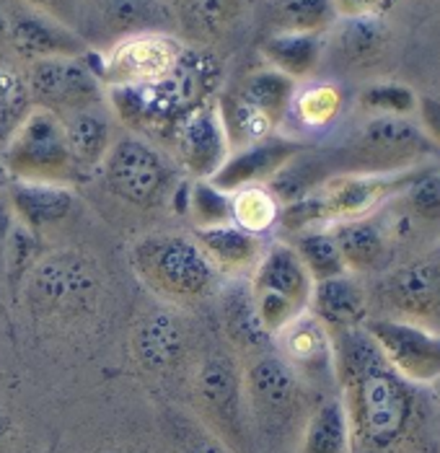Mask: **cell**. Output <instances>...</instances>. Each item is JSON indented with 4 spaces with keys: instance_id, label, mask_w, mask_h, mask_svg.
Returning a JSON list of instances; mask_svg holds the SVG:
<instances>
[{
    "instance_id": "cell-1",
    "label": "cell",
    "mask_w": 440,
    "mask_h": 453,
    "mask_svg": "<svg viewBox=\"0 0 440 453\" xmlns=\"http://www.w3.org/2000/svg\"><path fill=\"white\" fill-rule=\"evenodd\" d=\"M332 345L352 441L373 451H389L409 427L414 412L412 388L381 357L363 326L332 334Z\"/></svg>"
},
{
    "instance_id": "cell-2",
    "label": "cell",
    "mask_w": 440,
    "mask_h": 453,
    "mask_svg": "<svg viewBox=\"0 0 440 453\" xmlns=\"http://www.w3.org/2000/svg\"><path fill=\"white\" fill-rule=\"evenodd\" d=\"M220 83V65L212 55L184 47L176 68L156 83L109 86L106 104L112 114L140 138L166 140L169 130L195 106L212 99Z\"/></svg>"
},
{
    "instance_id": "cell-3",
    "label": "cell",
    "mask_w": 440,
    "mask_h": 453,
    "mask_svg": "<svg viewBox=\"0 0 440 453\" xmlns=\"http://www.w3.org/2000/svg\"><path fill=\"white\" fill-rule=\"evenodd\" d=\"M137 280L171 306H197L215 293L220 273L195 236L148 234L130 249Z\"/></svg>"
},
{
    "instance_id": "cell-4",
    "label": "cell",
    "mask_w": 440,
    "mask_h": 453,
    "mask_svg": "<svg viewBox=\"0 0 440 453\" xmlns=\"http://www.w3.org/2000/svg\"><path fill=\"white\" fill-rule=\"evenodd\" d=\"M99 267L81 249L44 251L24 280V301L39 319H73L89 314L99 301Z\"/></svg>"
},
{
    "instance_id": "cell-5",
    "label": "cell",
    "mask_w": 440,
    "mask_h": 453,
    "mask_svg": "<svg viewBox=\"0 0 440 453\" xmlns=\"http://www.w3.org/2000/svg\"><path fill=\"white\" fill-rule=\"evenodd\" d=\"M192 402L197 419L231 451H251V422L243 373L231 355L212 352L197 365L192 381Z\"/></svg>"
},
{
    "instance_id": "cell-6",
    "label": "cell",
    "mask_w": 440,
    "mask_h": 453,
    "mask_svg": "<svg viewBox=\"0 0 440 453\" xmlns=\"http://www.w3.org/2000/svg\"><path fill=\"white\" fill-rule=\"evenodd\" d=\"M3 169L21 181L70 184L78 174L70 158L63 119L35 106L3 145Z\"/></svg>"
},
{
    "instance_id": "cell-7",
    "label": "cell",
    "mask_w": 440,
    "mask_h": 453,
    "mask_svg": "<svg viewBox=\"0 0 440 453\" xmlns=\"http://www.w3.org/2000/svg\"><path fill=\"white\" fill-rule=\"evenodd\" d=\"M99 169L112 195L143 210L158 208L176 187L171 161L151 140L133 133L114 138Z\"/></svg>"
},
{
    "instance_id": "cell-8",
    "label": "cell",
    "mask_w": 440,
    "mask_h": 453,
    "mask_svg": "<svg viewBox=\"0 0 440 453\" xmlns=\"http://www.w3.org/2000/svg\"><path fill=\"white\" fill-rule=\"evenodd\" d=\"M381 357L406 384L433 386L440 379V332L409 319L373 316L363 321Z\"/></svg>"
},
{
    "instance_id": "cell-9",
    "label": "cell",
    "mask_w": 440,
    "mask_h": 453,
    "mask_svg": "<svg viewBox=\"0 0 440 453\" xmlns=\"http://www.w3.org/2000/svg\"><path fill=\"white\" fill-rule=\"evenodd\" d=\"M428 166L430 164H422V166H412V169L394 172V174L350 172V174L324 179L313 189L324 226L332 228L335 223L371 218L375 210L386 208L394 197H399Z\"/></svg>"
},
{
    "instance_id": "cell-10",
    "label": "cell",
    "mask_w": 440,
    "mask_h": 453,
    "mask_svg": "<svg viewBox=\"0 0 440 453\" xmlns=\"http://www.w3.org/2000/svg\"><path fill=\"white\" fill-rule=\"evenodd\" d=\"M243 391L251 430L277 435L288 427L301 407V376L277 355L259 352L243 371Z\"/></svg>"
},
{
    "instance_id": "cell-11",
    "label": "cell",
    "mask_w": 440,
    "mask_h": 453,
    "mask_svg": "<svg viewBox=\"0 0 440 453\" xmlns=\"http://www.w3.org/2000/svg\"><path fill=\"white\" fill-rule=\"evenodd\" d=\"M184 47L187 44H181L169 32H143L120 36L102 58L89 55V63L96 70L104 88L156 83L176 68Z\"/></svg>"
},
{
    "instance_id": "cell-12",
    "label": "cell",
    "mask_w": 440,
    "mask_h": 453,
    "mask_svg": "<svg viewBox=\"0 0 440 453\" xmlns=\"http://www.w3.org/2000/svg\"><path fill=\"white\" fill-rule=\"evenodd\" d=\"M27 86L32 104L58 114L60 119L73 111L106 104L104 83L89 63V52L78 58L36 60L29 65Z\"/></svg>"
},
{
    "instance_id": "cell-13",
    "label": "cell",
    "mask_w": 440,
    "mask_h": 453,
    "mask_svg": "<svg viewBox=\"0 0 440 453\" xmlns=\"http://www.w3.org/2000/svg\"><path fill=\"white\" fill-rule=\"evenodd\" d=\"M436 145L409 117H373L352 145L360 174H394L422 166Z\"/></svg>"
},
{
    "instance_id": "cell-14",
    "label": "cell",
    "mask_w": 440,
    "mask_h": 453,
    "mask_svg": "<svg viewBox=\"0 0 440 453\" xmlns=\"http://www.w3.org/2000/svg\"><path fill=\"white\" fill-rule=\"evenodd\" d=\"M176 164L192 179H212L231 156L218 104L210 99L189 109L164 140Z\"/></svg>"
},
{
    "instance_id": "cell-15",
    "label": "cell",
    "mask_w": 440,
    "mask_h": 453,
    "mask_svg": "<svg viewBox=\"0 0 440 453\" xmlns=\"http://www.w3.org/2000/svg\"><path fill=\"white\" fill-rule=\"evenodd\" d=\"M8 42L27 60H50V58H78L86 55L83 39L68 24L39 13L35 8L13 11L8 16Z\"/></svg>"
},
{
    "instance_id": "cell-16",
    "label": "cell",
    "mask_w": 440,
    "mask_h": 453,
    "mask_svg": "<svg viewBox=\"0 0 440 453\" xmlns=\"http://www.w3.org/2000/svg\"><path fill=\"white\" fill-rule=\"evenodd\" d=\"M298 153H304V142L272 135L241 150H234L210 181H215L226 192H234L246 184H267Z\"/></svg>"
},
{
    "instance_id": "cell-17",
    "label": "cell",
    "mask_w": 440,
    "mask_h": 453,
    "mask_svg": "<svg viewBox=\"0 0 440 453\" xmlns=\"http://www.w3.org/2000/svg\"><path fill=\"white\" fill-rule=\"evenodd\" d=\"M16 220L29 226L39 236L66 223L75 210V192L60 181H21L13 179L5 189Z\"/></svg>"
},
{
    "instance_id": "cell-18",
    "label": "cell",
    "mask_w": 440,
    "mask_h": 453,
    "mask_svg": "<svg viewBox=\"0 0 440 453\" xmlns=\"http://www.w3.org/2000/svg\"><path fill=\"white\" fill-rule=\"evenodd\" d=\"M274 345L277 355L298 376H321L324 371H335L332 334L308 309L296 316L280 334H274Z\"/></svg>"
},
{
    "instance_id": "cell-19",
    "label": "cell",
    "mask_w": 440,
    "mask_h": 453,
    "mask_svg": "<svg viewBox=\"0 0 440 453\" xmlns=\"http://www.w3.org/2000/svg\"><path fill=\"white\" fill-rule=\"evenodd\" d=\"M130 349L145 373H166L184 355L181 321L166 309L143 314L130 334Z\"/></svg>"
},
{
    "instance_id": "cell-20",
    "label": "cell",
    "mask_w": 440,
    "mask_h": 453,
    "mask_svg": "<svg viewBox=\"0 0 440 453\" xmlns=\"http://www.w3.org/2000/svg\"><path fill=\"white\" fill-rule=\"evenodd\" d=\"M249 285L254 293L282 296L301 309H308L313 290V280L290 244H272L267 251H262L257 267L249 275Z\"/></svg>"
},
{
    "instance_id": "cell-21",
    "label": "cell",
    "mask_w": 440,
    "mask_h": 453,
    "mask_svg": "<svg viewBox=\"0 0 440 453\" xmlns=\"http://www.w3.org/2000/svg\"><path fill=\"white\" fill-rule=\"evenodd\" d=\"M366 290L358 280L347 275H339L332 280L313 282L308 311L316 316L329 334L350 332L363 326L366 316Z\"/></svg>"
},
{
    "instance_id": "cell-22",
    "label": "cell",
    "mask_w": 440,
    "mask_h": 453,
    "mask_svg": "<svg viewBox=\"0 0 440 453\" xmlns=\"http://www.w3.org/2000/svg\"><path fill=\"white\" fill-rule=\"evenodd\" d=\"M192 236L203 246V251L215 265V270L231 280L249 278L262 257L259 236L241 231L234 223L215 226V228H200V231H192Z\"/></svg>"
},
{
    "instance_id": "cell-23",
    "label": "cell",
    "mask_w": 440,
    "mask_h": 453,
    "mask_svg": "<svg viewBox=\"0 0 440 453\" xmlns=\"http://www.w3.org/2000/svg\"><path fill=\"white\" fill-rule=\"evenodd\" d=\"M389 301L417 319H440V257H428L389 278Z\"/></svg>"
},
{
    "instance_id": "cell-24",
    "label": "cell",
    "mask_w": 440,
    "mask_h": 453,
    "mask_svg": "<svg viewBox=\"0 0 440 453\" xmlns=\"http://www.w3.org/2000/svg\"><path fill=\"white\" fill-rule=\"evenodd\" d=\"M63 127H66L70 158H73L78 174H89V172L99 169L114 142L112 119L106 117L104 104L63 117Z\"/></svg>"
},
{
    "instance_id": "cell-25",
    "label": "cell",
    "mask_w": 440,
    "mask_h": 453,
    "mask_svg": "<svg viewBox=\"0 0 440 453\" xmlns=\"http://www.w3.org/2000/svg\"><path fill=\"white\" fill-rule=\"evenodd\" d=\"M329 231L337 242L342 262H344L350 275L375 273L386 262L389 234H386V228H381L373 220V215L371 218H360V220L335 223Z\"/></svg>"
},
{
    "instance_id": "cell-26",
    "label": "cell",
    "mask_w": 440,
    "mask_h": 453,
    "mask_svg": "<svg viewBox=\"0 0 440 453\" xmlns=\"http://www.w3.org/2000/svg\"><path fill=\"white\" fill-rule=\"evenodd\" d=\"M262 21L270 35L324 36L339 16L335 0H262Z\"/></svg>"
},
{
    "instance_id": "cell-27",
    "label": "cell",
    "mask_w": 440,
    "mask_h": 453,
    "mask_svg": "<svg viewBox=\"0 0 440 453\" xmlns=\"http://www.w3.org/2000/svg\"><path fill=\"white\" fill-rule=\"evenodd\" d=\"M220 311H223V326L234 348L241 352L259 355L272 342L267 332L259 324V316L254 309V296L249 278L231 280L220 296Z\"/></svg>"
},
{
    "instance_id": "cell-28",
    "label": "cell",
    "mask_w": 440,
    "mask_h": 453,
    "mask_svg": "<svg viewBox=\"0 0 440 453\" xmlns=\"http://www.w3.org/2000/svg\"><path fill=\"white\" fill-rule=\"evenodd\" d=\"M267 68L288 75L290 81L311 78L324 55V36L319 35H267L259 47Z\"/></svg>"
},
{
    "instance_id": "cell-29",
    "label": "cell",
    "mask_w": 440,
    "mask_h": 453,
    "mask_svg": "<svg viewBox=\"0 0 440 453\" xmlns=\"http://www.w3.org/2000/svg\"><path fill=\"white\" fill-rule=\"evenodd\" d=\"M231 91L246 104L259 109L265 117H270L274 125H280L293 104L296 81H290L288 75H282L277 70L259 68L243 75Z\"/></svg>"
},
{
    "instance_id": "cell-30",
    "label": "cell",
    "mask_w": 440,
    "mask_h": 453,
    "mask_svg": "<svg viewBox=\"0 0 440 453\" xmlns=\"http://www.w3.org/2000/svg\"><path fill=\"white\" fill-rule=\"evenodd\" d=\"M352 433L342 399L321 402L305 422L298 453H350Z\"/></svg>"
},
{
    "instance_id": "cell-31",
    "label": "cell",
    "mask_w": 440,
    "mask_h": 453,
    "mask_svg": "<svg viewBox=\"0 0 440 453\" xmlns=\"http://www.w3.org/2000/svg\"><path fill=\"white\" fill-rule=\"evenodd\" d=\"M104 21L122 36L169 32L171 11L161 0H104Z\"/></svg>"
},
{
    "instance_id": "cell-32",
    "label": "cell",
    "mask_w": 440,
    "mask_h": 453,
    "mask_svg": "<svg viewBox=\"0 0 440 453\" xmlns=\"http://www.w3.org/2000/svg\"><path fill=\"white\" fill-rule=\"evenodd\" d=\"M282 205L267 184H246L231 192V220L241 231L262 236L280 223Z\"/></svg>"
},
{
    "instance_id": "cell-33",
    "label": "cell",
    "mask_w": 440,
    "mask_h": 453,
    "mask_svg": "<svg viewBox=\"0 0 440 453\" xmlns=\"http://www.w3.org/2000/svg\"><path fill=\"white\" fill-rule=\"evenodd\" d=\"M42 257H44V236H39L21 220H13V228L5 244V257H3V278L13 296L21 293L24 280L29 278V273L35 270Z\"/></svg>"
},
{
    "instance_id": "cell-34",
    "label": "cell",
    "mask_w": 440,
    "mask_h": 453,
    "mask_svg": "<svg viewBox=\"0 0 440 453\" xmlns=\"http://www.w3.org/2000/svg\"><path fill=\"white\" fill-rule=\"evenodd\" d=\"M184 215L189 218L192 231L234 223L231 220V192L220 189L210 179H192L189 189H187Z\"/></svg>"
},
{
    "instance_id": "cell-35",
    "label": "cell",
    "mask_w": 440,
    "mask_h": 453,
    "mask_svg": "<svg viewBox=\"0 0 440 453\" xmlns=\"http://www.w3.org/2000/svg\"><path fill=\"white\" fill-rule=\"evenodd\" d=\"M293 249H296V254L301 257L305 273L311 275L313 282L347 275V267H344V262H342L337 242H335V236H332L329 228H316V231L298 234Z\"/></svg>"
},
{
    "instance_id": "cell-36",
    "label": "cell",
    "mask_w": 440,
    "mask_h": 453,
    "mask_svg": "<svg viewBox=\"0 0 440 453\" xmlns=\"http://www.w3.org/2000/svg\"><path fill=\"white\" fill-rule=\"evenodd\" d=\"M32 109L27 78L8 63H0V145L8 142Z\"/></svg>"
},
{
    "instance_id": "cell-37",
    "label": "cell",
    "mask_w": 440,
    "mask_h": 453,
    "mask_svg": "<svg viewBox=\"0 0 440 453\" xmlns=\"http://www.w3.org/2000/svg\"><path fill=\"white\" fill-rule=\"evenodd\" d=\"M386 44V29L381 24V16L366 19H342L337 29L339 52L352 63H368Z\"/></svg>"
},
{
    "instance_id": "cell-38",
    "label": "cell",
    "mask_w": 440,
    "mask_h": 453,
    "mask_svg": "<svg viewBox=\"0 0 440 453\" xmlns=\"http://www.w3.org/2000/svg\"><path fill=\"white\" fill-rule=\"evenodd\" d=\"M397 200L406 208L409 220L440 231V166L430 164Z\"/></svg>"
},
{
    "instance_id": "cell-39",
    "label": "cell",
    "mask_w": 440,
    "mask_h": 453,
    "mask_svg": "<svg viewBox=\"0 0 440 453\" xmlns=\"http://www.w3.org/2000/svg\"><path fill=\"white\" fill-rule=\"evenodd\" d=\"M290 109L296 111V117L301 119V125L311 130H321L329 127L342 111V91L335 83H313L305 86L304 91H298L293 96Z\"/></svg>"
},
{
    "instance_id": "cell-40",
    "label": "cell",
    "mask_w": 440,
    "mask_h": 453,
    "mask_svg": "<svg viewBox=\"0 0 440 453\" xmlns=\"http://www.w3.org/2000/svg\"><path fill=\"white\" fill-rule=\"evenodd\" d=\"M360 106L375 117H412L417 111V94L405 83H371L360 94Z\"/></svg>"
},
{
    "instance_id": "cell-41",
    "label": "cell",
    "mask_w": 440,
    "mask_h": 453,
    "mask_svg": "<svg viewBox=\"0 0 440 453\" xmlns=\"http://www.w3.org/2000/svg\"><path fill=\"white\" fill-rule=\"evenodd\" d=\"M174 453H234L218 435H212L200 419L174 415L171 419Z\"/></svg>"
},
{
    "instance_id": "cell-42",
    "label": "cell",
    "mask_w": 440,
    "mask_h": 453,
    "mask_svg": "<svg viewBox=\"0 0 440 453\" xmlns=\"http://www.w3.org/2000/svg\"><path fill=\"white\" fill-rule=\"evenodd\" d=\"M189 16L205 35H220L236 21L241 0H187Z\"/></svg>"
},
{
    "instance_id": "cell-43",
    "label": "cell",
    "mask_w": 440,
    "mask_h": 453,
    "mask_svg": "<svg viewBox=\"0 0 440 453\" xmlns=\"http://www.w3.org/2000/svg\"><path fill=\"white\" fill-rule=\"evenodd\" d=\"M254 309H257V316H259V324L262 329L267 332V337L274 340V334H280L296 316H301L305 309L296 306L293 301L282 298V296H274V293H254Z\"/></svg>"
},
{
    "instance_id": "cell-44",
    "label": "cell",
    "mask_w": 440,
    "mask_h": 453,
    "mask_svg": "<svg viewBox=\"0 0 440 453\" xmlns=\"http://www.w3.org/2000/svg\"><path fill=\"white\" fill-rule=\"evenodd\" d=\"M417 119L420 130L428 135V140L440 148V99L438 96H417Z\"/></svg>"
},
{
    "instance_id": "cell-45",
    "label": "cell",
    "mask_w": 440,
    "mask_h": 453,
    "mask_svg": "<svg viewBox=\"0 0 440 453\" xmlns=\"http://www.w3.org/2000/svg\"><path fill=\"white\" fill-rule=\"evenodd\" d=\"M397 0H335L339 19H366V16H383Z\"/></svg>"
},
{
    "instance_id": "cell-46",
    "label": "cell",
    "mask_w": 440,
    "mask_h": 453,
    "mask_svg": "<svg viewBox=\"0 0 440 453\" xmlns=\"http://www.w3.org/2000/svg\"><path fill=\"white\" fill-rule=\"evenodd\" d=\"M13 220H16V215L11 208V200L5 192H0V275H3V257H5V244H8Z\"/></svg>"
},
{
    "instance_id": "cell-47",
    "label": "cell",
    "mask_w": 440,
    "mask_h": 453,
    "mask_svg": "<svg viewBox=\"0 0 440 453\" xmlns=\"http://www.w3.org/2000/svg\"><path fill=\"white\" fill-rule=\"evenodd\" d=\"M29 8H35L39 13H47L58 21L66 24V16L70 13V0H24Z\"/></svg>"
},
{
    "instance_id": "cell-48",
    "label": "cell",
    "mask_w": 440,
    "mask_h": 453,
    "mask_svg": "<svg viewBox=\"0 0 440 453\" xmlns=\"http://www.w3.org/2000/svg\"><path fill=\"white\" fill-rule=\"evenodd\" d=\"M8 42V13L0 8V44Z\"/></svg>"
},
{
    "instance_id": "cell-49",
    "label": "cell",
    "mask_w": 440,
    "mask_h": 453,
    "mask_svg": "<svg viewBox=\"0 0 440 453\" xmlns=\"http://www.w3.org/2000/svg\"><path fill=\"white\" fill-rule=\"evenodd\" d=\"M8 430H11V427H8V418L0 412V451H3V446H5V441H8Z\"/></svg>"
},
{
    "instance_id": "cell-50",
    "label": "cell",
    "mask_w": 440,
    "mask_h": 453,
    "mask_svg": "<svg viewBox=\"0 0 440 453\" xmlns=\"http://www.w3.org/2000/svg\"><path fill=\"white\" fill-rule=\"evenodd\" d=\"M433 391L438 394V399H440V379H438V381H436V384H433Z\"/></svg>"
},
{
    "instance_id": "cell-51",
    "label": "cell",
    "mask_w": 440,
    "mask_h": 453,
    "mask_svg": "<svg viewBox=\"0 0 440 453\" xmlns=\"http://www.w3.org/2000/svg\"><path fill=\"white\" fill-rule=\"evenodd\" d=\"M112 453H125V451H112Z\"/></svg>"
}]
</instances>
